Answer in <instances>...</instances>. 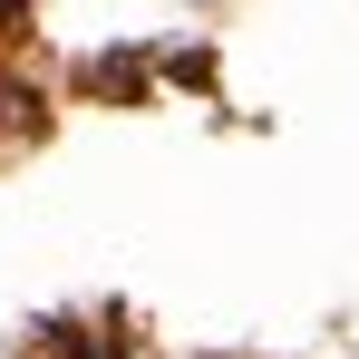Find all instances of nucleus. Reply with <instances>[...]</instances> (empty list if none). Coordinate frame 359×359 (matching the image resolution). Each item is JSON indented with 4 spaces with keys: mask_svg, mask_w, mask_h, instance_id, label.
<instances>
[{
    "mask_svg": "<svg viewBox=\"0 0 359 359\" xmlns=\"http://www.w3.org/2000/svg\"><path fill=\"white\" fill-rule=\"evenodd\" d=\"M10 117H20V97H10V78H0V136H10Z\"/></svg>",
    "mask_w": 359,
    "mask_h": 359,
    "instance_id": "1",
    "label": "nucleus"
}]
</instances>
